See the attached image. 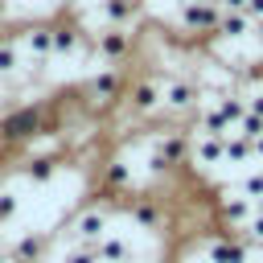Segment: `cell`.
I'll use <instances>...</instances> for the list:
<instances>
[{
	"instance_id": "1",
	"label": "cell",
	"mask_w": 263,
	"mask_h": 263,
	"mask_svg": "<svg viewBox=\"0 0 263 263\" xmlns=\"http://www.w3.org/2000/svg\"><path fill=\"white\" fill-rule=\"evenodd\" d=\"M74 234H78L86 247H95V242L103 238V214H82V218L74 222Z\"/></svg>"
},
{
	"instance_id": "2",
	"label": "cell",
	"mask_w": 263,
	"mask_h": 263,
	"mask_svg": "<svg viewBox=\"0 0 263 263\" xmlns=\"http://www.w3.org/2000/svg\"><path fill=\"white\" fill-rule=\"evenodd\" d=\"M214 263H247V247L222 238V242H214Z\"/></svg>"
},
{
	"instance_id": "3",
	"label": "cell",
	"mask_w": 263,
	"mask_h": 263,
	"mask_svg": "<svg viewBox=\"0 0 263 263\" xmlns=\"http://www.w3.org/2000/svg\"><path fill=\"white\" fill-rule=\"evenodd\" d=\"M0 263H4V259H0Z\"/></svg>"
}]
</instances>
